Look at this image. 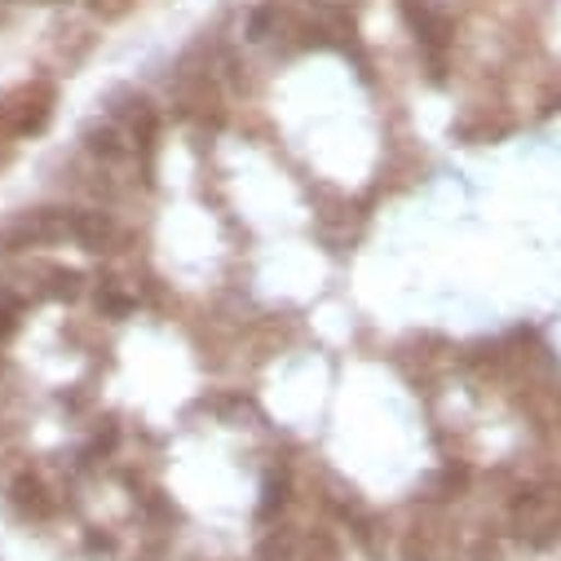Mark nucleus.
Returning a JSON list of instances; mask_svg holds the SVG:
<instances>
[{
    "mask_svg": "<svg viewBox=\"0 0 561 561\" xmlns=\"http://www.w3.org/2000/svg\"><path fill=\"white\" fill-rule=\"evenodd\" d=\"M49 111H54V89L49 84H23V89H14L5 102H0V133L27 137V133L45 128Z\"/></svg>",
    "mask_w": 561,
    "mask_h": 561,
    "instance_id": "nucleus-1",
    "label": "nucleus"
},
{
    "mask_svg": "<svg viewBox=\"0 0 561 561\" xmlns=\"http://www.w3.org/2000/svg\"><path fill=\"white\" fill-rule=\"evenodd\" d=\"M513 522H517L522 535H548V530H557L561 526V495H552V491L522 495L517 508H513Z\"/></svg>",
    "mask_w": 561,
    "mask_h": 561,
    "instance_id": "nucleus-2",
    "label": "nucleus"
}]
</instances>
